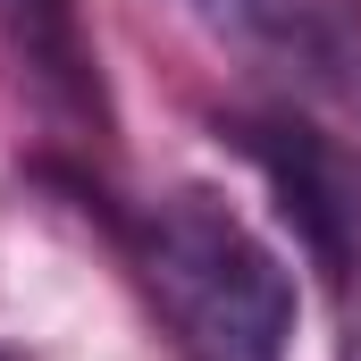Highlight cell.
Instances as JSON below:
<instances>
[{"mask_svg":"<svg viewBox=\"0 0 361 361\" xmlns=\"http://www.w3.org/2000/svg\"><path fill=\"white\" fill-rule=\"evenodd\" d=\"M118 252L143 286L177 361H286L294 353V277L269 244L202 185L135 202Z\"/></svg>","mask_w":361,"mask_h":361,"instance_id":"cell-1","label":"cell"},{"mask_svg":"<svg viewBox=\"0 0 361 361\" xmlns=\"http://www.w3.org/2000/svg\"><path fill=\"white\" fill-rule=\"evenodd\" d=\"M193 17L294 101L361 118V0H193Z\"/></svg>","mask_w":361,"mask_h":361,"instance_id":"cell-2","label":"cell"},{"mask_svg":"<svg viewBox=\"0 0 361 361\" xmlns=\"http://www.w3.org/2000/svg\"><path fill=\"white\" fill-rule=\"evenodd\" d=\"M0 51L25 85L42 92L59 118L76 126H109V92H101V59H92L85 8L76 0H0Z\"/></svg>","mask_w":361,"mask_h":361,"instance_id":"cell-3","label":"cell"},{"mask_svg":"<svg viewBox=\"0 0 361 361\" xmlns=\"http://www.w3.org/2000/svg\"><path fill=\"white\" fill-rule=\"evenodd\" d=\"M235 143L269 169L277 202H286V219L311 235V252H319L328 269H345V227H353V202H345V177H336L328 143H319V135H302L294 118H244V126H235Z\"/></svg>","mask_w":361,"mask_h":361,"instance_id":"cell-4","label":"cell"},{"mask_svg":"<svg viewBox=\"0 0 361 361\" xmlns=\"http://www.w3.org/2000/svg\"><path fill=\"white\" fill-rule=\"evenodd\" d=\"M345 361H361V328H353V345H345Z\"/></svg>","mask_w":361,"mask_h":361,"instance_id":"cell-5","label":"cell"},{"mask_svg":"<svg viewBox=\"0 0 361 361\" xmlns=\"http://www.w3.org/2000/svg\"><path fill=\"white\" fill-rule=\"evenodd\" d=\"M0 361H17V353H0Z\"/></svg>","mask_w":361,"mask_h":361,"instance_id":"cell-6","label":"cell"}]
</instances>
